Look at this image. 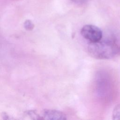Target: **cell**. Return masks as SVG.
Segmentation results:
<instances>
[{
	"instance_id": "6da1fadb",
	"label": "cell",
	"mask_w": 120,
	"mask_h": 120,
	"mask_svg": "<svg viewBox=\"0 0 120 120\" xmlns=\"http://www.w3.org/2000/svg\"><path fill=\"white\" fill-rule=\"evenodd\" d=\"M88 51L92 57L101 60L112 59L120 53V41L112 33L107 34L98 41L90 42Z\"/></svg>"
},
{
	"instance_id": "8992f818",
	"label": "cell",
	"mask_w": 120,
	"mask_h": 120,
	"mask_svg": "<svg viewBox=\"0 0 120 120\" xmlns=\"http://www.w3.org/2000/svg\"><path fill=\"white\" fill-rule=\"evenodd\" d=\"M71 0L75 3H76L78 4H82L85 3L86 2L89 1L90 0Z\"/></svg>"
},
{
	"instance_id": "277c9868",
	"label": "cell",
	"mask_w": 120,
	"mask_h": 120,
	"mask_svg": "<svg viewBox=\"0 0 120 120\" xmlns=\"http://www.w3.org/2000/svg\"><path fill=\"white\" fill-rule=\"evenodd\" d=\"M113 120H120V104L117 105L113 108L112 112Z\"/></svg>"
},
{
	"instance_id": "3957f363",
	"label": "cell",
	"mask_w": 120,
	"mask_h": 120,
	"mask_svg": "<svg viewBox=\"0 0 120 120\" xmlns=\"http://www.w3.org/2000/svg\"><path fill=\"white\" fill-rule=\"evenodd\" d=\"M42 119L51 120H63L67 119L66 115L63 112L55 110H44L42 112Z\"/></svg>"
},
{
	"instance_id": "7a4b0ae2",
	"label": "cell",
	"mask_w": 120,
	"mask_h": 120,
	"mask_svg": "<svg viewBox=\"0 0 120 120\" xmlns=\"http://www.w3.org/2000/svg\"><path fill=\"white\" fill-rule=\"evenodd\" d=\"M81 34L84 38L90 42L98 41L103 37L102 30L97 26L91 24L83 26L81 30Z\"/></svg>"
},
{
	"instance_id": "5b68a950",
	"label": "cell",
	"mask_w": 120,
	"mask_h": 120,
	"mask_svg": "<svg viewBox=\"0 0 120 120\" xmlns=\"http://www.w3.org/2000/svg\"><path fill=\"white\" fill-rule=\"evenodd\" d=\"M24 27L26 30H30L34 28V24L30 20H27L24 22Z\"/></svg>"
}]
</instances>
